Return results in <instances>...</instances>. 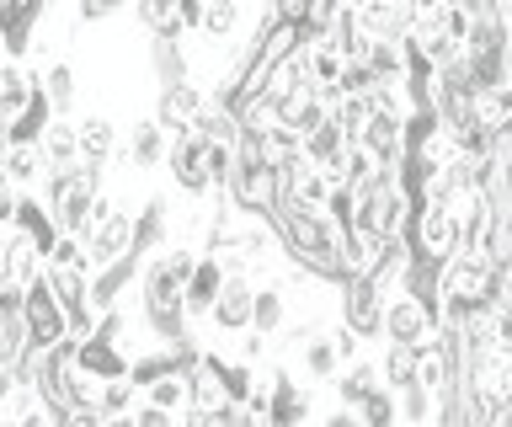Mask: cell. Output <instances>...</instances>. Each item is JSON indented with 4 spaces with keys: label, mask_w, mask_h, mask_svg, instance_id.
<instances>
[{
    "label": "cell",
    "mask_w": 512,
    "mask_h": 427,
    "mask_svg": "<svg viewBox=\"0 0 512 427\" xmlns=\"http://www.w3.org/2000/svg\"><path fill=\"white\" fill-rule=\"evenodd\" d=\"M379 315H384V294L363 273H347L336 283V321L347 331H358L363 342H379Z\"/></svg>",
    "instance_id": "cell-1"
},
{
    "label": "cell",
    "mask_w": 512,
    "mask_h": 427,
    "mask_svg": "<svg viewBox=\"0 0 512 427\" xmlns=\"http://www.w3.org/2000/svg\"><path fill=\"white\" fill-rule=\"evenodd\" d=\"M166 150H171V134L160 129L155 113L128 118L123 145H118V161H123L128 171H160V166H166Z\"/></svg>",
    "instance_id": "cell-2"
},
{
    "label": "cell",
    "mask_w": 512,
    "mask_h": 427,
    "mask_svg": "<svg viewBox=\"0 0 512 427\" xmlns=\"http://www.w3.org/2000/svg\"><path fill=\"white\" fill-rule=\"evenodd\" d=\"M251 294H256V278L251 273H224L214 305H208V331H219V337L246 331L251 326Z\"/></svg>",
    "instance_id": "cell-3"
},
{
    "label": "cell",
    "mask_w": 512,
    "mask_h": 427,
    "mask_svg": "<svg viewBox=\"0 0 512 427\" xmlns=\"http://www.w3.org/2000/svg\"><path fill=\"white\" fill-rule=\"evenodd\" d=\"M219 283H224V262L214 257V251H198V262H192V273L182 283V310H187L192 337H203V331H208V305H214Z\"/></svg>",
    "instance_id": "cell-4"
},
{
    "label": "cell",
    "mask_w": 512,
    "mask_h": 427,
    "mask_svg": "<svg viewBox=\"0 0 512 427\" xmlns=\"http://www.w3.org/2000/svg\"><path fill=\"white\" fill-rule=\"evenodd\" d=\"M22 315H27V337L48 347V342H59L64 331H70V321H64V305L54 299V289H48V278L38 273L32 283H22Z\"/></svg>",
    "instance_id": "cell-5"
},
{
    "label": "cell",
    "mask_w": 512,
    "mask_h": 427,
    "mask_svg": "<svg viewBox=\"0 0 512 427\" xmlns=\"http://www.w3.org/2000/svg\"><path fill=\"white\" fill-rule=\"evenodd\" d=\"M432 310L422 299H411L406 289L384 294V315H379V337H395V342H427L432 337Z\"/></svg>",
    "instance_id": "cell-6"
},
{
    "label": "cell",
    "mask_w": 512,
    "mask_h": 427,
    "mask_svg": "<svg viewBox=\"0 0 512 427\" xmlns=\"http://www.w3.org/2000/svg\"><path fill=\"white\" fill-rule=\"evenodd\" d=\"M203 150H208V139H198L192 129H187L182 139H171L166 166H171V187H176V193H187V198H208V193H214V187H208Z\"/></svg>",
    "instance_id": "cell-7"
},
{
    "label": "cell",
    "mask_w": 512,
    "mask_h": 427,
    "mask_svg": "<svg viewBox=\"0 0 512 427\" xmlns=\"http://www.w3.org/2000/svg\"><path fill=\"white\" fill-rule=\"evenodd\" d=\"M144 70H150L155 91H166V86H176V81H192L187 38H176V33H150V38H144Z\"/></svg>",
    "instance_id": "cell-8"
},
{
    "label": "cell",
    "mask_w": 512,
    "mask_h": 427,
    "mask_svg": "<svg viewBox=\"0 0 512 427\" xmlns=\"http://www.w3.org/2000/svg\"><path fill=\"white\" fill-rule=\"evenodd\" d=\"M171 225H176L171 198H166V193L144 198L139 209H134V241H128V251H134L139 262L155 257V251H166V246H171Z\"/></svg>",
    "instance_id": "cell-9"
},
{
    "label": "cell",
    "mask_w": 512,
    "mask_h": 427,
    "mask_svg": "<svg viewBox=\"0 0 512 427\" xmlns=\"http://www.w3.org/2000/svg\"><path fill=\"white\" fill-rule=\"evenodd\" d=\"M139 257L134 251H123V257H112V262H102V267H91V283H86V294H91V310L102 315V310H112V305H123L128 299V289L139 283Z\"/></svg>",
    "instance_id": "cell-10"
},
{
    "label": "cell",
    "mask_w": 512,
    "mask_h": 427,
    "mask_svg": "<svg viewBox=\"0 0 512 427\" xmlns=\"http://www.w3.org/2000/svg\"><path fill=\"white\" fill-rule=\"evenodd\" d=\"M406 241L416 257H448L454 251V209H432V203H416Z\"/></svg>",
    "instance_id": "cell-11"
},
{
    "label": "cell",
    "mask_w": 512,
    "mask_h": 427,
    "mask_svg": "<svg viewBox=\"0 0 512 427\" xmlns=\"http://www.w3.org/2000/svg\"><path fill=\"white\" fill-rule=\"evenodd\" d=\"M224 198L240 214H272V203H278V171L272 166H235V177L224 182Z\"/></svg>",
    "instance_id": "cell-12"
},
{
    "label": "cell",
    "mask_w": 512,
    "mask_h": 427,
    "mask_svg": "<svg viewBox=\"0 0 512 427\" xmlns=\"http://www.w3.org/2000/svg\"><path fill=\"white\" fill-rule=\"evenodd\" d=\"M128 241H134V209L118 203L107 219H96V225H91V235H86V267H102L112 257H123Z\"/></svg>",
    "instance_id": "cell-13"
},
{
    "label": "cell",
    "mask_w": 512,
    "mask_h": 427,
    "mask_svg": "<svg viewBox=\"0 0 512 427\" xmlns=\"http://www.w3.org/2000/svg\"><path fill=\"white\" fill-rule=\"evenodd\" d=\"M358 145L374 155L379 166H400V161H406V118H400V113H368Z\"/></svg>",
    "instance_id": "cell-14"
},
{
    "label": "cell",
    "mask_w": 512,
    "mask_h": 427,
    "mask_svg": "<svg viewBox=\"0 0 512 427\" xmlns=\"http://www.w3.org/2000/svg\"><path fill=\"white\" fill-rule=\"evenodd\" d=\"M304 417H315V401L294 385V374L278 363V369L267 374V422L294 427V422H304Z\"/></svg>",
    "instance_id": "cell-15"
},
{
    "label": "cell",
    "mask_w": 512,
    "mask_h": 427,
    "mask_svg": "<svg viewBox=\"0 0 512 427\" xmlns=\"http://www.w3.org/2000/svg\"><path fill=\"white\" fill-rule=\"evenodd\" d=\"M32 97H38V70L16 65V59H0V129H11L27 113Z\"/></svg>",
    "instance_id": "cell-16"
},
{
    "label": "cell",
    "mask_w": 512,
    "mask_h": 427,
    "mask_svg": "<svg viewBox=\"0 0 512 427\" xmlns=\"http://www.w3.org/2000/svg\"><path fill=\"white\" fill-rule=\"evenodd\" d=\"M75 129H80V161H91V166H112V161H118L123 129H118V123H112L107 113L75 118Z\"/></svg>",
    "instance_id": "cell-17"
},
{
    "label": "cell",
    "mask_w": 512,
    "mask_h": 427,
    "mask_svg": "<svg viewBox=\"0 0 512 427\" xmlns=\"http://www.w3.org/2000/svg\"><path fill=\"white\" fill-rule=\"evenodd\" d=\"M38 91H43V102L54 107V118H75V107H80V70L70 65V59H48V70L38 75Z\"/></svg>",
    "instance_id": "cell-18"
},
{
    "label": "cell",
    "mask_w": 512,
    "mask_h": 427,
    "mask_svg": "<svg viewBox=\"0 0 512 427\" xmlns=\"http://www.w3.org/2000/svg\"><path fill=\"white\" fill-rule=\"evenodd\" d=\"M288 358L299 363V374L310 379V385H331L336 369H342V353H336V342H331V326L320 331V337H310V342L288 347Z\"/></svg>",
    "instance_id": "cell-19"
},
{
    "label": "cell",
    "mask_w": 512,
    "mask_h": 427,
    "mask_svg": "<svg viewBox=\"0 0 512 427\" xmlns=\"http://www.w3.org/2000/svg\"><path fill=\"white\" fill-rule=\"evenodd\" d=\"M283 326H288V289L278 278H267V283H256V294H251V331H262V337H283Z\"/></svg>",
    "instance_id": "cell-20"
},
{
    "label": "cell",
    "mask_w": 512,
    "mask_h": 427,
    "mask_svg": "<svg viewBox=\"0 0 512 427\" xmlns=\"http://www.w3.org/2000/svg\"><path fill=\"white\" fill-rule=\"evenodd\" d=\"M128 358H134V353H123V347L107 342V337H80V347H75V369L91 374V379L128 374Z\"/></svg>",
    "instance_id": "cell-21"
},
{
    "label": "cell",
    "mask_w": 512,
    "mask_h": 427,
    "mask_svg": "<svg viewBox=\"0 0 512 427\" xmlns=\"http://www.w3.org/2000/svg\"><path fill=\"white\" fill-rule=\"evenodd\" d=\"M38 150H43V171L75 166L80 161V129H75V118H48V129L38 134Z\"/></svg>",
    "instance_id": "cell-22"
},
{
    "label": "cell",
    "mask_w": 512,
    "mask_h": 427,
    "mask_svg": "<svg viewBox=\"0 0 512 427\" xmlns=\"http://www.w3.org/2000/svg\"><path fill=\"white\" fill-rule=\"evenodd\" d=\"M315 43H320V49H336L342 59H363V54H368V33L358 27V11H352V6L336 11V17L320 27V38H315Z\"/></svg>",
    "instance_id": "cell-23"
},
{
    "label": "cell",
    "mask_w": 512,
    "mask_h": 427,
    "mask_svg": "<svg viewBox=\"0 0 512 427\" xmlns=\"http://www.w3.org/2000/svg\"><path fill=\"white\" fill-rule=\"evenodd\" d=\"M246 27V0H203V43H235Z\"/></svg>",
    "instance_id": "cell-24"
},
{
    "label": "cell",
    "mask_w": 512,
    "mask_h": 427,
    "mask_svg": "<svg viewBox=\"0 0 512 427\" xmlns=\"http://www.w3.org/2000/svg\"><path fill=\"white\" fill-rule=\"evenodd\" d=\"M358 11V27L368 38H406L411 27H406V6H390V0H363V6H352Z\"/></svg>",
    "instance_id": "cell-25"
},
{
    "label": "cell",
    "mask_w": 512,
    "mask_h": 427,
    "mask_svg": "<svg viewBox=\"0 0 512 427\" xmlns=\"http://www.w3.org/2000/svg\"><path fill=\"white\" fill-rule=\"evenodd\" d=\"M198 139H208V145H235L240 139V118H235V107H224V102H208L198 118L187 123Z\"/></svg>",
    "instance_id": "cell-26"
},
{
    "label": "cell",
    "mask_w": 512,
    "mask_h": 427,
    "mask_svg": "<svg viewBox=\"0 0 512 427\" xmlns=\"http://www.w3.org/2000/svg\"><path fill=\"white\" fill-rule=\"evenodd\" d=\"M139 401V385L128 374H112L96 385V411H102V422H128V411Z\"/></svg>",
    "instance_id": "cell-27"
},
{
    "label": "cell",
    "mask_w": 512,
    "mask_h": 427,
    "mask_svg": "<svg viewBox=\"0 0 512 427\" xmlns=\"http://www.w3.org/2000/svg\"><path fill=\"white\" fill-rule=\"evenodd\" d=\"M0 177H6L16 193H32V187L43 182V150H38V145H11V150H6V166H0Z\"/></svg>",
    "instance_id": "cell-28"
},
{
    "label": "cell",
    "mask_w": 512,
    "mask_h": 427,
    "mask_svg": "<svg viewBox=\"0 0 512 427\" xmlns=\"http://www.w3.org/2000/svg\"><path fill=\"white\" fill-rule=\"evenodd\" d=\"M395 417L400 422H438V395H432L422 379H406V385H395Z\"/></svg>",
    "instance_id": "cell-29"
},
{
    "label": "cell",
    "mask_w": 512,
    "mask_h": 427,
    "mask_svg": "<svg viewBox=\"0 0 512 427\" xmlns=\"http://www.w3.org/2000/svg\"><path fill=\"white\" fill-rule=\"evenodd\" d=\"M16 230H27V235H32V241H38L43 251L54 246V235H59L54 214L43 209V198H38V193H22V198H16Z\"/></svg>",
    "instance_id": "cell-30"
},
{
    "label": "cell",
    "mask_w": 512,
    "mask_h": 427,
    "mask_svg": "<svg viewBox=\"0 0 512 427\" xmlns=\"http://www.w3.org/2000/svg\"><path fill=\"white\" fill-rule=\"evenodd\" d=\"M411 209H416V198H411L400 182H395V187H384L374 230H379V235H406V225H411Z\"/></svg>",
    "instance_id": "cell-31"
},
{
    "label": "cell",
    "mask_w": 512,
    "mask_h": 427,
    "mask_svg": "<svg viewBox=\"0 0 512 427\" xmlns=\"http://www.w3.org/2000/svg\"><path fill=\"white\" fill-rule=\"evenodd\" d=\"M416 374V342H395V337H384L379 347V379L384 385H406V379Z\"/></svg>",
    "instance_id": "cell-32"
},
{
    "label": "cell",
    "mask_w": 512,
    "mask_h": 427,
    "mask_svg": "<svg viewBox=\"0 0 512 427\" xmlns=\"http://www.w3.org/2000/svg\"><path fill=\"white\" fill-rule=\"evenodd\" d=\"M368 70L374 75H406L411 65V43L406 38H368Z\"/></svg>",
    "instance_id": "cell-33"
},
{
    "label": "cell",
    "mask_w": 512,
    "mask_h": 427,
    "mask_svg": "<svg viewBox=\"0 0 512 427\" xmlns=\"http://www.w3.org/2000/svg\"><path fill=\"white\" fill-rule=\"evenodd\" d=\"M368 113H374V107H368L363 91H342V97L331 102V123L342 129V139H358L363 123H368Z\"/></svg>",
    "instance_id": "cell-34"
},
{
    "label": "cell",
    "mask_w": 512,
    "mask_h": 427,
    "mask_svg": "<svg viewBox=\"0 0 512 427\" xmlns=\"http://www.w3.org/2000/svg\"><path fill=\"white\" fill-rule=\"evenodd\" d=\"M139 395H144V401H155V406H166V411H182L187 406V369H171V374L150 379Z\"/></svg>",
    "instance_id": "cell-35"
},
{
    "label": "cell",
    "mask_w": 512,
    "mask_h": 427,
    "mask_svg": "<svg viewBox=\"0 0 512 427\" xmlns=\"http://www.w3.org/2000/svg\"><path fill=\"white\" fill-rule=\"evenodd\" d=\"M128 11H134V22L144 27V33H176L182 38V27L171 22L176 0H128Z\"/></svg>",
    "instance_id": "cell-36"
},
{
    "label": "cell",
    "mask_w": 512,
    "mask_h": 427,
    "mask_svg": "<svg viewBox=\"0 0 512 427\" xmlns=\"http://www.w3.org/2000/svg\"><path fill=\"white\" fill-rule=\"evenodd\" d=\"M352 411H358V422H368V427H390V422H400V417H395V390H390V385H374Z\"/></svg>",
    "instance_id": "cell-37"
},
{
    "label": "cell",
    "mask_w": 512,
    "mask_h": 427,
    "mask_svg": "<svg viewBox=\"0 0 512 427\" xmlns=\"http://www.w3.org/2000/svg\"><path fill=\"white\" fill-rule=\"evenodd\" d=\"M347 59L336 49H320V43H310L304 49V70H310V86H336V75H342Z\"/></svg>",
    "instance_id": "cell-38"
},
{
    "label": "cell",
    "mask_w": 512,
    "mask_h": 427,
    "mask_svg": "<svg viewBox=\"0 0 512 427\" xmlns=\"http://www.w3.org/2000/svg\"><path fill=\"white\" fill-rule=\"evenodd\" d=\"M128 11V0H75V22L80 27H107Z\"/></svg>",
    "instance_id": "cell-39"
},
{
    "label": "cell",
    "mask_w": 512,
    "mask_h": 427,
    "mask_svg": "<svg viewBox=\"0 0 512 427\" xmlns=\"http://www.w3.org/2000/svg\"><path fill=\"white\" fill-rule=\"evenodd\" d=\"M203 166H208V187L224 193V182L235 177V145H208L203 150Z\"/></svg>",
    "instance_id": "cell-40"
},
{
    "label": "cell",
    "mask_w": 512,
    "mask_h": 427,
    "mask_svg": "<svg viewBox=\"0 0 512 427\" xmlns=\"http://www.w3.org/2000/svg\"><path fill=\"white\" fill-rule=\"evenodd\" d=\"M43 262L48 267H86V241H80V235H54V246L43 251Z\"/></svg>",
    "instance_id": "cell-41"
},
{
    "label": "cell",
    "mask_w": 512,
    "mask_h": 427,
    "mask_svg": "<svg viewBox=\"0 0 512 427\" xmlns=\"http://www.w3.org/2000/svg\"><path fill=\"white\" fill-rule=\"evenodd\" d=\"M171 22L182 27V38H192V33H203V0H176Z\"/></svg>",
    "instance_id": "cell-42"
},
{
    "label": "cell",
    "mask_w": 512,
    "mask_h": 427,
    "mask_svg": "<svg viewBox=\"0 0 512 427\" xmlns=\"http://www.w3.org/2000/svg\"><path fill=\"white\" fill-rule=\"evenodd\" d=\"M128 422H139V427H171V422H176V411L155 406V401H134V411H128Z\"/></svg>",
    "instance_id": "cell-43"
},
{
    "label": "cell",
    "mask_w": 512,
    "mask_h": 427,
    "mask_svg": "<svg viewBox=\"0 0 512 427\" xmlns=\"http://www.w3.org/2000/svg\"><path fill=\"white\" fill-rule=\"evenodd\" d=\"M470 22H475V17H470V6H448V11H443V33L454 38V43L470 38Z\"/></svg>",
    "instance_id": "cell-44"
},
{
    "label": "cell",
    "mask_w": 512,
    "mask_h": 427,
    "mask_svg": "<svg viewBox=\"0 0 512 427\" xmlns=\"http://www.w3.org/2000/svg\"><path fill=\"white\" fill-rule=\"evenodd\" d=\"M16 198H22V193H16V187L0 177V230H11V225H16Z\"/></svg>",
    "instance_id": "cell-45"
},
{
    "label": "cell",
    "mask_w": 512,
    "mask_h": 427,
    "mask_svg": "<svg viewBox=\"0 0 512 427\" xmlns=\"http://www.w3.org/2000/svg\"><path fill=\"white\" fill-rule=\"evenodd\" d=\"M6 150H11V134L0 129V166H6Z\"/></svg>",
    "instance_id": "cell-46"
},
{
    "label": "cell",
    "mask_w": 512,
    "mask_h": 427,
    "mask_svg": "<svg viewBox=\"0 0 512 427\" xmlns=\"http://www.w3.org/2000/svg\"><path fill=\"white\" fill-rule=\"evenodd\" d=\"M448 6H470V0H448Z\"/></svg>",
    "instance_id": "cell-47"
},
{
    "label": "cell",
    "mask_w": 512,
    "mask_h": 427,
    "mask_svg": "<svg viewBox=\"0 0 512 427\" xmlns=\"http://www.w3.org/2000/svg\"><path fill=\"white\" fill-rule=\"evenodd\" d=\"M390 6H406V0H390Z\"/></svg>",
    "instance_id": "cell-48"
},
{
    "label": "cell",
    "mask_w": 512,
    "mask_h": 427,
    "mask_svg": "<svg viewBox=\"0 0 512 427\" xmlns=\"http://www.w3.org/2000/svg\"><path fill=\"white\" fill-rule=\"evenodd\" d=\"M347 6H363V0H347Z\"/></svg>",
    "instance_id": "cell-49"
}]
</instances>
